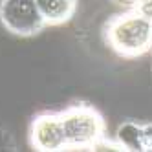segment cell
<instances>
[{"instance_id": "1", "label": "cell", "mask_w": 152, "mask_h": 152, "mask_svg": "<svg viewBox=\"0 0 152 152\" xmlns=\"http://www.w3.org/2000/svg\"><path fill=\"white\" fill-rule=\"evenodd\" d=\"M106 40L123 57H137L152 48V20L137 11L117 15L106 26Z\"/></svg>"}, {"instance_id": "2", "label": "cell", "mask_w": 152, "mask_h": 152, "mask_svg": "<svg viewBox=\"0 0 152 152\" xmlns=\"http://www.w3.org/2000/svg\"><path fill=\"white\" fill-rule=\"evenodd\" d=\"M66 150L94 148L103 141L104 121L101 114L88 104H77L61 112Z\"/></svg>"}, {"instance_id": "3", "label": "cell", "mask_w": 152, "mask_h": 152, "mask_svg": "<svg viewBox=\"0 0 152 152\" xmlns=\"http://www.w3.org/2000/svg\"><path fill=\"white\" fill-rule=\"evenodd\" d=\"M2 24L17 35H33L46 26L35 0H2Z\"/></svg>"}, {"instance_id": "4", "label": "cell", "mask_w": 152, "mask_h": 152, "mask_svg": "<svg viewBox=\"0 0 152 152\" xmlns=\"http://www.w3.org/2000/svg\"><path fill=\"white\" fill-rule=\"evenodd\" d=\"M31 145L37 150H66L61 114L39 115L31 125Z\"/></svg>"}, {"instance_id": "5", "label": "cell", "mask_w": 152, "mask_h": 152, "mask_svg": "<svg viewBox=\"0 0 152 152\" xmlns=\"http://www.w3.org/2000/svg\"><path fill=\"white\" fill-rule=\"evenodd\" d=\"M117 145L121 147V150H152V125H121L117 128Z\"/></svg>"}, {"instance_id": "6", "label": "cell", "mask_w": 152, "mask_h": 152, "mask_svg": "<svg viewBox=\"0 0 152 152\" xmlns=\"http://www.w3.org/2000/svg\"><path fill=\"white\" fill-rule=\"evenodd\" d=\"M42 20L48 24H64L75 11V0H35Z\"/></svg>"}, {"instance_id": "7", "label": "cell", "mask_w": 152, "mask_h": 152, "mask_svg": "<svg viewBox=\"0 0 152 152\" xmlns=\"http://www.w3.org/2000/svg\"><path fill=\"white\" fill-rule=\"evenodd\" d=\"M134 11L152 20V0H137V2H134Z\"/></svg>"}, {"instance_id": "8", "label": "cell", "mask_w": 152, "mask_h": 152, "mask_svg": "<svg viewBox=\"0 0 152 152\" xmlns=\"http://www.w3.org/2000/svg\"><path fill=\"white\" fill-rule=\"evenodd\" d=\"M115 2H119V4H134L137 0H115Z\"/></svg>"}]
</instances>
